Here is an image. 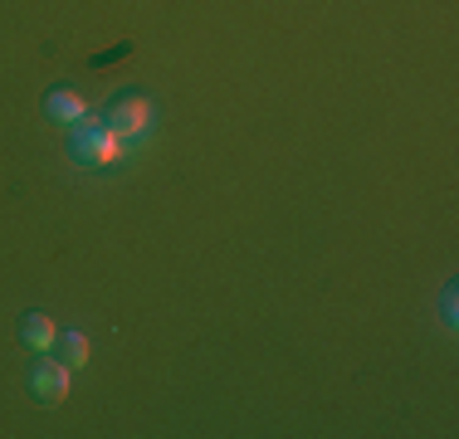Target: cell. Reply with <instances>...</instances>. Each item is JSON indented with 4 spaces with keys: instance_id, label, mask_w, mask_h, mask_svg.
<instances>
[{
    "instance_id": "obj_1",
    "label": "cell",
    "mask_w": 459,
    "mask_h": 439,
    "mask_svg": "<svg viewBox=\"0 0 459 439\" xmlns=\"http://www.w3.org/2000/svg\"><path fill=\"white\" fill-rule=\"evenodd\" d=\"M69 151H74V161H83V167H113V161L123 157V137H117L103 117H98V123L83 117V123H74Z\"/></svg>"
},
{
    "instance_id": "obj_2",
    "label": "cell",
    "mask_w": 459,
    "mask_h": 439,
    "mask_svg": "<svg viewBox=\"0 0 459 439\" xmlns=\"http://www.w3.org/2000/svg\"><path fill=\"white\" fill-rule=\"evenodd\" d=\"M152 117H157V108H152L147 93H117L113 103L103 108V123L117 132V137H142V132L152 127Z\"/></svg>"
},
{
    "instance_id": "obj_3",
    "label": "cell",
    "mask_w": 459,
    "mask_h": 439,
    "mask_svg": "<svg viewBox=\"0 0 459 439\" xmlns=\"http://www.w3.org/2000/svg\"><path fill=\"white\" fill-rule=\"evenodd\" d=\"M30 391H35V400L59 405L64 395H69V366H64L59 357H39L35 371H30Z\"/></svg>"
},
{
    "instance_id": "obj_4",
    "label": "cell",
    "mask_w": 459,
    "mask_h": 439,
    "mask_svg": "<svg viewBox=\"0 0 459 439\" xmlns=\"http://www.w3.org/2000/svg\"><path fill=\"white\" fill-rule=\"evenodd\" d=\"M45 113L59 127H74V123H83V117H89V98H83L79 88L59 83V88H49V93H45Z\"/></svg>"
},
{
    "instance_id": "obj_5",
    "label": "cell",
    "mask_w": 459,
    "mask_h": 439,
    "mask_svg": "<svg viewBox=\"0 0 459 439\" xmlns=\"http://www.w3.org/2000/svg\"><path fill=\"white\" fill-rule=\"evenodd\" d=\"M54 337H59V327H54L49 313H25V323H20V342L30 351H54Z\"/></svg>"
},
{
    "instance_id": "obj_6",
    "label": "cell",
    "mask_w": 459,
    "mask_h": 439,
    "mask_svg": "<svg viewBox=\"0 0 459 439\" xmlns=\"http://www.w3.org/2000/svg\"><path fill=\"white\" fill-rule=\"evenodd\" d=\"M54 351H59V361L74 371V366L89 361V337H83L79 327H74V332H59V337H54Z\"/></svg>"
},
{
    "instance_id": "obj_7",
    "label": "cell",
    "mask_w": 459,
    "mask_h": 439,
    "mask_svg": "<svg viewBox=\"0 0 459 439\" xmlns=\"http://www.w3.org/2000/svg\"><path fill=\"white\" fill-rule=\"evenodd\" d=\"M440 317H445V327H455V288H445V298H440Z\"/></svg>"
}]
</instances>
